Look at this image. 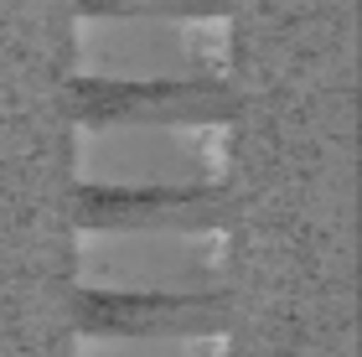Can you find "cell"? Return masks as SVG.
Returning a JSON list of instances; mask_svg holds the SVG:
<instances>
[{
  "label": "cell",
  "mask_w": 362,
  "mask_h": 357,
  "mask_svg": "<svg viewBox=\"0 0 362 357\" xmlns=\"http://www.w3.org/2000/svg\"><path fill=\"white\" fill-rule=\"evenodd\" d=\"M78 124H202L233 119L228 83H73Z\"/></svg>",
  "instance_id": "4"
},
{
  "label": "cell",
  "mask_w": 362,
  "mask_h": 357,
  "mask_svg": "<svg viewBox=\"0 0 362 357\" xmlns=\"http://www.w3.org/2000/svg\"><path fill=\"white\" fill-rule=\"evenodd\" d=\"M78 357H233V336L228 332H160V336L78 332Z\"/></svg>",
  "instance_id": "7"
},
{
  "label": "cell",
  "mask_w": 362,
  "mask_h": 357,
  "mask_svg": "<svg viewBox=\"0 0 362 357\" xmlns=\"http://www.w3.org/2000/svg\"><path fill=\"white\" fill-rule=\"evenodd\" d=\"M73 176L93 192H223L233 176V119L73 124Z\"/></svg>",
  "instance_id": "2"
},
{
  "label": "cell",
  "mask_w": 362,
  "mask_h": 357,
  "mask_svg": "<svg viewBox=\"0 0 362 357\" xmlns=\"http://www.w3.org/2000/svg\"><path fill=\"white\" fill-rule=\"evenodd\" d=\"M233 16H78L73 83H228Z\"/></svg>",
  "instance_id": "1"
},
{
  "label": "cell",
  "mask_w": 362,
  "mask_h": 357,
  "mask_svg": "<svg viewBox=\"0 0 362 357\" xmlns=\"http://www.w3.org/2000/svg\"><path fill=\"white\" fill-rule=\"evenodd\" d=\"M78 332L109 336H160V332H228L223 295H78Z\"/></svg>",
  "instance_id": "6"
},
{
  "label": "cell",
  "mask_w": 362,
  "mask_h": 357,
  "mask_svg": "<svg viewBox=\"0 0 362 357\" xmlns=\"http://www.w3.org/2000/svg\"><path fill=\"white\" fill-rule=\"evenodd\" d=\"M223 192H93L78 187V228H218Z\"/></svg>",
  "instance_id": "5"
},
{
  "label": "cell",
  "mask_w": 362,
  "mask_h": 357,
  "mask_svg": "<svg viewBox=\"0 0 362 357\" xmlns=\"http://www.w3.org/2000/svg\"><path fill=\"white\" fill-rule=\"evenodd\" d=\"M233 238L218 228H78V295H176L207 300L228 290Z\"/></svg>",
  "instance_id": "3"
},
{
  "label": "cell",
  "mask_w": 362,
  "mask_h": 357,
  "mask_svg": "<svg viewBox=\"0 0 362 357\" xmlns=\"http://www.w3.org/2000/svg\"><path fill=\"white\" fill-rule=\"evenodd\" d=\"M78 16H233V0H78Z\"/></svg>",
  "instance_id": "8"
}]
</instances>
